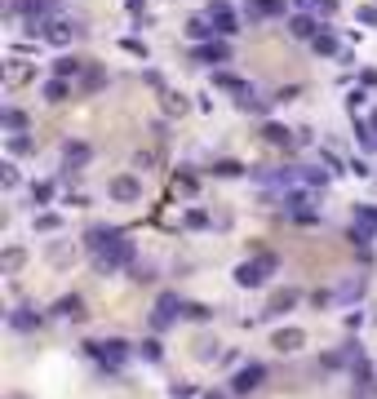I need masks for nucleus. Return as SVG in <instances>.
<instances>
[{"mask_svg":"<svg viewBox=\"0 0 377 399\" xmlns=\"http://www.w3.org/2000/svg\"><path fill=\"white\" fill-rule=\"evenodd\" d=\"M191 355H196V359H213V355H217V337H209V333H200L196 342H191Z\"/></svg>","mask_w":377,"mask_h":399,"instance_id":"nucleus-32","label":"nucleus"},{"mask_svg":"<svg viewBox=\"0 0 377 399\" xmlns=\"http://www.w3.org/2000/svg\"><path fill=\"white\" fill-rule=\"evenodd\" d=\"M351 213H355V217H351V226H360V231H369L377 240V204H355Z\"/></svg>","mask_w":377,"mask_h":399,"instance_id":"nucleus-22","label":"nucleus"},{"mask_svg":"<svg viewBox=\"0 0 377 399\" xmlns=\"http://www.w3.org/2000/svg\"><path fill=\"white\" fill-rule=\"evenodd\" d=\"M120 231L116 226H89V231H84V240H80V249H89V253H98V249H107L116 240Z\"/></svg>","mask_w":377,"mask_h":399,"instance_id":"nucleus-15","label":"nucleus"},{"mask_svg":"<svg viewBox=\"0 0 377 399\" xmlns=\"http://www.w3.org/2000/svg\"><path fill=\"white\" fill-rule=\"evenodd\" d=\"M351 129H355V138H360L364 151H377V129H373L364 116H351Z\"/></svg>","mask_w":377,"mask_h":399,"instance_id":"nucleus-24","label":"nucleus"},{"mask_svg":"<svg viewBox=\"0 0 377 399\" xmlns=\"http://www.w3.org/2000/svg\"><path fill=\"white\" fill-rule=\"evenodd\" d=\"M182 222H187V231H209L213 217L204 213V209H187V217H182Z\"/></svg>","mask_w":377,"mask_h":399,"instance_id":"nucleus-34","label":"nucleus"},{"mask_svg":"<svg viewBox=\"0 0 377 399\" xmlns=\"http://www.w3.org/2000/svg\"><path fill=\"white\" fill-rule=\"evenodd\" d=\"M346 107L355 111V107H364V89H351V98H346Z\"/></svg>","mask_w":377,"mask_h":399,"instance_id":"nucleus-48","label":"nucleus"},{"mask_svg":"<svg viewBox=\"0 0 377 399\" xmlns=\"http://www.w3.org/2000/svg\"><path fill=\"white\" fill-rule=\"evenodd\" d=\"M27 111H18V107H5L0 111V125H5V133H27Z\"/></svg>","mask_w":377,"mask_h":399,"instance_id":"nucleus-26","label":"nucleus"},{"mask_svg":"<svg viewBox=\"0 0 377 399\" xmlns=\"http://www.w3.org/2000/svg\"><path fill=\"white\" fill-rule=\"evenodd\" d=\"M9 329H14V333H36V329H45V311L22 302V306L9 311Z\"/></svg>","mask_w":377,"mask_h":399,"instance_id":"nucleus-9","label":"nucleus"},{"mask_svg":"<svg viewBox=\"0 0 377 399\" xmlns=\"http://www.w3.org/2000/svg\"><path fill=\"white\" fill-rule=\"evenodd\" d=\"M204 14H209V22L217 27V36H222V40L240 31V18H236V9H231L226 0H209V5H204Z\"/></svg>","mask_w":377,"mask_h":399,"instance_id":"nucleus-6","label":"nucleus"},{"mask_svg":"<svg viewBox=\"0 0 377 399\" xmlns=\"http://www.w3.org/2000/svg\"><path fill=\"white\" fill-rule=\"evenodd\" d=\"M174 399H196V386H187V382H174V391H169Z\"/></svg>","mask_w":377,"mask_h":399,"instance_id":"nucleus-45","label":"nucleus"},{"mask_svg":"<svg viewBox=\"0 0 377 399\" xmlns=\"http://www.w3.org/2000/svg\"><path fill=\"white\" fill-rule=\"evenodd\" d=\"M49 262L58 266V271H63V266H71V262H76V249H71V244H58V249L49 253Z\"/></svg>","mask_w":377,"mask_h":399,"instance_id":"nucleus-37","label":"nucleus"},{"mask_svg":"<svg viewBox=\"0 0 377 399\" xmlns=\"http://www.w3.org/2000/svg\"><path fill=\"white\" fill-rule=\"evenodd\" d=\"M138 355L142 359H147V364H160V359H164V346H160V337H142V342H138Z\"/></svg>","mask_w":377,"mask_h":399,"instance_id":"nucleus-29","label":"nucleus"},{"mask_svg":"<svg viewBox=\"0 0 377 399\" xmlns=\"http://www.w3.org/2000/svg\"><path fill=\"white\" fill-rule=\"evenodd\" d=\"M298 182L307 191H324L328 187V169L324 164H307V169H298Z\"/></svg>","mask_w":377,"mask_h":399,"instance_id":"nucleus-21","label":"nucleus"},{"mask_svg":"<svg viewBox=\"0 0 377 399\" xmlns=\"http://www.w3.org/2000/svg\"><path fill=\"white\" fill-rule=\"evenodd\" d=\"M360 80H364V84H369V89H373V84H377V71L369 67V71H364V76H360Z\"/></svg>","mask_w":377,"mask_h":399,"instance_id":"nucleus-50","label":"nucleus"},{"mask_svg":"<svg viewBox=\"0 0 377 399\" xmlns=\"http://www.w3.org/2000/svg\"><path fill=\"white\" fill-rule=\"evenodd\" d=\"M279 213H284L288 222H298V226H320V222H324V213L315 209L311 191H293V187L279 196Z\"/></svg>","mask_w":377,"mask_h":399,"instance_id":"nucleus-2","label":"nucleus"},{"mask_svg":"<svg viewBox=\"0 0 377 399\" xmlns=\"http://www.w3.org/2000/svg\"><path fill=\"white\" fill-rule=\"evenodd\" d=\"M311 49L320 54V58H333L337 54V31L328 27V22H320V31H315V40H311Z\"/></svg>","mask_w":377,"mask_h":399,"instance_id":"nucleus-19","label":"nucleus"},{"mask_svg":"<svg viewBox=\"0 0 377 399\" xmlns=\"http://www.w3.org/2000/svg\"><path fill=\"white\" fill-rule=\"evenodd\" d=\"M107 196H111L116 204H133V200H142V178H133V173H120L107 182Z\"/></svg>","mask_w":377,"mask_h":399,"instance_id":"nucleus-8","label":"nucleus"},{"mask_svg":"<svg viewBox=\"0 0 377 399\" xmlns=\"http://www.w3.org/2000/svg\"><path fill=\"white\" fill-rule=\"evenodd\" d=\"M187 36H191L196 45H204V40H213V36H217V27L209 22V14H196V18L187 22Z\"/></svg>","mask_w":377,"mask_h":399,"instance_id":"nucleus-23","label":"nucleus"},{"mask_svg":"<svg viewBox=\"0 0 377 399\" xmlns=\"http://www.w3.org/2000/svg\"><path fill=\"white\" fill-rule=\"evenodd\" d=\"M236 107H240L245 116H266V102H262V98H253V89H245V93H240V98H236Z\"/></svg>","mask_w":377,"mask_h":399,"instance_id":"nucleus-33","label":"nucleus"},{"mask_svg":"<svg viewBox=\"0 0 377 399\" xmlns=\"http://www.w3.org/2000/svg\"><path fill=\"white\" fill-rule=\"evenodd\" d=\"M107 84V71L102 67H84V76H80V93H98Z\"/></svg>","mask_w":377,"mask_h":399,"instance_id":"nucleus-30","label":"nucleus"},{"mask_svg":"<svg viewBox=\"0 0 377 399\" xmlns=\"http://www.w3.org/2000/svg\"><path fill=\"white\" fill-rule=\"evenodd\" d=\"M178 315H187V302H182L178 293H160L155 306H151V315H147V329L160 337V333H169L178 324Z\"/></svg>","mask_w":377,"mask_h":399,"instance_id":"nucleus-4","label":"nucleus"},{"mask_svg":"<svg viewBox=\"0 0 377 399\" xmlns=\"http://www.w3.org/2000/svg\"><path fill=\"white\" fill-rule=\"evenodd\" d=\"M5 147H9V155H31L36 151V138H31V133H9Z\"/></svg>","mask_w":377,"mask_h":399,"instance_id":"nucleus-31","label":"nucleus"},{"mask_svg":"<svg viewBox=\"0 0 377 399\" xmlns=\"http://www.w3.org/2000/svg\"><path fill=\"white\" fill-rule=\"evenodd\" d=\"M49 315L71 320V324H84V320H89V311H84V297H80V293H63V297L49 306Z\"/></svg>","mask_w":377,"mask_h":399,"instance_id":"nucleus-10","label":"nucleus"},{"mask_svg":"<svg viewBox=\"0 0 377 399\" xmlns=\"http://www.w3.org/2000/svg\"><path fill=\"white\" fill-rule=\"evenodd\" d=\"M129 271H133V280H155V266L151 262H133Z\"/></svg>","mask_w":377,"mask_h":399,"instance_id":"nucleus-44","label":"nucleus"},{"mask_svg":"<svg viewBox=\"0 0 377 399\" xmlns=\"http://www.w3.org/2000/svg\"><path fill=\"white\" fill-rule=\"evenodd\" d=\"M196 58H200V63H226V58H231V45L226 40H204V45H196Z\"/></svg>","mask_w":377,"mask_h":399,"instance_id":"nucleus-18","label":"nucleus"},{"mask_svg":"<svg viewBox=\"0 0 377 399\" xmlns=\"http://www.w3.org/2000/svg\"><path fill=\"white\" fill-rule=\"evenodd\" d=\"M337 9V0H320V14H333Z\"/></svg>","mask_w":377,"mask_h":399,"instance_id":"nucleus-51","label":"nucleus"},{"mask_svg":"<svg viewBox=\"0 0 377 399\" xmlns=\"http://www.w3.org/2000/svg\"><path fill=\"white\" fill-rule=\"evenodd\" d=\"M298 302H302V293H298V288H275V293H271V302H266V311H262V315H266V320H275V315H284V311H293Z\"/></svg>","mask_w":377,"mask_h":399,"instance_id":"nucleus-12","label":"nucleus"},{"mask_svg":"<svg viewBox=\"0 0 377 399\" xmlns=\"http://www.w3.org/2000/svg\"><path fill=\"white\" fill-rule=\"evenodd\" d=\"M298 9H320V0H293Z\"/></svg>","mask_w":377,"mask_h":399,"instance_id":"nucleus-52","label":"nucleus"},{"mask_svg":"<svg viewBox=\"0 0 377 399\" xmlns=\"http://www.w3.org/2000/svg\"><path fill=\"white\" fill-rule=\"evenodd\" d=\"M174 187L182 191V196H196V191H200V182H196L191 173H178V182H174Z\"/></svg>","mask_w":377,"mask_h":399,"instance_id":"nucleus-43","label":"nucleus"},{"mask_svg":"<svg viewBox=\"0 0 377 399\" xmlns=\"http://www.w3.org/2000/svg\"><path fill=\"white\" fill-rule=\"evenodd\" d=\"M369 125H373V129H377V111H373V120H369Z\"/></svg>","mask_w":377,"mask_h":399,"instance_id":"nucleus-54","label":"nucleus"},{"mask_svg":"<svg viewBox=\"0 0 377 399\" xmlns=\"http://www.w3.org/2000/svg\"><path fill=\"white\" fill-rule=\"evenodd\" d=\"M164 111L169 116H182V111H187V98H182V93H164Z\"/></svg>","mask_w":377,"mask_h":399,"instance_id":"nucleus-40","label":"nucleus"},{"mask_svg":"<svg viewBox=\"0 0 377 399\" xmlns=\"http://www.w3.org/2000/svg\"><path fill=\"white\" fill-rule=\"evenodd\" d=\"M40 98L49 102V107H58V102H67V98H71V80H63V76L45 80V84H40Z\"/></svg>","mask_w":377,"mask_h":399,"instance_id":"nucleus-16","label":"nucleus"},{"mask_svg":"<svg viewBox=\"0 0 377 399\" xmlns=\"http://www.w3.org/2000/svg\"><path fill=\"white\" fill-rule=\"evenodd\" d=\"M84 67H89V63H80V58H58V63H54V76H63V80H80V76H84Z\"/></svg>","mask_w":377,"mask_h":399,"instance_id":"nucleus-27","label":"nucleus"},{"mask_svg":"<svg viewBox=\"0 0 377 399\" xmlns=\"http://www.w3.org/2000/svg\"><path fill=\"white\" fill-rule=\"evenodd\" d=\"M0 187H18V169H14V160L0 164Z\"/></svg>","mask_w":377,"mask_h":399,"instance_id":"nucleus-42","label":"nucleus"},{"mask_svg":"<svg viewBox=\"0 0 377 399\" xmlns=\"http://www.w3.org/2000/svg\"><path fill=\"white\" fill-rule=\"evenodd\" d=\"M333 297H337V306H351V302H360L364 297V280H342L333 288Z\"/></svg>","mask_w":377,"mask_h":399,"instance_id":"nucleus-25","label":"nucleus"},{"mask_svg":"<svg viewBox=\"0 0 377 399\" xmlns=\"http://www.w3.org/2000/svg\"><path fill=\"white\" fill-rule=\"evenodd\" d=\"M311 306H315V311H320V306H337L333 288H315V293H311Z\"/></svg>","mask_w":377,"mask_h":399,"instance_id":"nucleus-39","label":"nucleus"},{"mask_svg":"<svg viewBox=\"0 0 377 399\" xmlns=\"http://www.w3.org/2000/svg\"><path fill=\"white\" fill-rule=\"evenodd\" d=\"M187 315L204 324V320H209V306H200V302H187Z\"/></svg>","mask_w":377,"mask_h":399,"instance_id":"nucleus-46","label":"nucleus"},{"mask_svg":"<svg viewBox=\"0 0 377 399\" xmlns=\"http://www.w3.org/2000/svg\"><path fill=\"white\" fill-rule=\"evenodd\" d=\"M258 138L266 142V147H288V142H293V138H298V133H293V129H284V125H275V120H266V125H262V133H258Z\"/></svg>","mask_w":377,"mask_h":399,"instance_id":"nucleus-17","label":"nucleus"},{"mask_svg":"<svg viewBox=\"0 0 377 399\" xmlns=\"http://www.w3.org/2000/svg\"><path fill=\"white\" fill-rule=\"evenodd\" d=\"M284 14V0H245V18L249 22H266Z\"/></svg>","mask_w":377,"mask_h":399,"instance_id":"nucleus-14","label":"nucleus"},{"mask_svg":"<svg viewBox=\"0 0 377 399\" xmlns=\"http://www.w3.org/2000/svg\"><path fill=\"white\" fill-rule=\"evenodd\" d=\"M133 262H138V244H133L129 235H116L107 249H98V253H93V266H98L102 275L120 271V266H133Z\"/></svg>","mask_w":377,"mask_h":399,"instance_id":"nucleus-3","label":"nucleus"},{"mask_svg":"<svg viewBox=\"0 0 377 399\" xmlns=\"http://www.w3.org/2000/svg\"><path fill=\"white\" fill-rule=\"evenodd\" d=\"M315 31H320V22H315V18H307V14H293V18H288V36H293V40H315Z\"/></svg>","mask_w":377,"mask_h":399,"instance_id":"nucleus-20","label":"nucleus"},{"mask_svg":"<svg viewBox=\"0 0 377 399\" xmlns=\"http://www.w3.org/2000/svg\"><path fill=\"white\" fill-rule=\"evenodd\" d=\"M213 84H217V89H226V93H236V98H240V93L249 89V84L240 80L236 71H213Z\"/></svg>","mask_w":377,"mask_h":399,"instance_id":"nucleus-28","label":"nucleus"},{"mask_svg":"<svg viewBox=\"0 0 377 399\" xmlns=\"http://www.w3.org/2000/svg\"><path fill=\"white\" fill-rule=\"evenodd\" d=\"M360 22H377V5H364L360 9Z\"/></svg>","mask_w":377,"mask_h":399,"instance_id":"nucleus-49","label":"nucleus"},{"mask_svg":"<svg viewBox=\"0 0 377 399\" xmlns=\"http://www.w3.org/2000/svg\"><path fill=\"white\" fill-rule=\"evenodd\" d=\"M89 160H93V147H89V142H80V138L63 142V169H84Z\"/></svg>","mask_w":377,"mask_h":399,"instance_id":"nucleus-13","label":"nucleus"},{"mask_svg":"<svg viewBox=\"0 0 377 399\" xmlns=\"http://www.w3.org/2000/svg\"><path fill=\"white\" fill-rule=\"evenodd\" d=\"M275 271H279V258H275V253H266V249H258L249 262L236 266V284H240V288H262Z\"/></svg>","mask_w":377,"mask_h":399,"instance_id":"nucleus-1","label":"nucleus"},{"mask_svg":"<svg viewBox=\"0 0 377 399\" xmlns=\"http://www.w3.org/2000/svg\"><path fill=\"white\" fill-rule=\"evenodd\" d=\"M271 346L279 350V355H298V350H307V333H302V329H275Z\"/></svg>","mask_w":377,"mask_h":399,"instance_id":"nucleus-11","label":"nucleus"},{"mask_svg":"<svg viewBox=\"0 0 377 399\" xmlns=\"http://www.w3.org/2000/svg\"><path fill=\"white\" fill-rule=\"evenodd\" d=\"M0 266H5V271L14 275V271H22V266H27V253H22L18 244H14V249H5V262H0Z\"/></svg>","mask_w":377,"mask_h":399,"instance_id":"nucleus-35","label":"nucleus"},{"mask_svg":"<svg viewBox=\"0 0 377 399\" xmlns=\"http://www.w3.org/2000/svg\"><path fill=\"white\" fill-rule=\"evenodd\" d=\"M213 173L217 178H240V173H245V164H240V160H213Z\"/></svg>","mask_w":377,"mask_h":399,"instance_id":"nucleus-36","label":"nucleus"},{"mask_svg":"<svg viewBox=\"0 0 377 399\" xmlns=\"http://www.w3.org/2000/svg\"><path fill=\"white\" fill-rule=\"evenodd\" d=\"M58 226H63V217H58V213H40V217H36V231H58Z\"/></svg>","mask_w":377,"mask_h":399,"instance_id":"nucleus-41","label":"nucleus"},{"mask_svg":"<svg viewBox=\"0 0 377 399\" xmlns=\"http://www.w3.org/2000/svg\"><path fill=\"white\" fill-rule=\"evenodd\" d=\"M133 350H138V346H129L125 337H102V342H89V346H84V355H93V359L107 364V368H120Z\"/></svg>","mask_w":377,"mask_h":399,"instance_id":"nucleus-5","label":"nucleus"},{"mask_svg":"<svg viewBox=\"0 0 377 399\" xmlns=\"http://www.w3.org/2000/svg\"><path fill=\"white\" fill-rule=\"evenodd\" d=\"M262 382H266V368L262 364H245L236 373V377H231V395H253V391H262Z\"/></svg>","mask_w":377,"mask_h":399,"instance_id":"nucleus-7","label":"nucleus"},{"mask_svg":"<svg viewBox=\"0 0 377 399\" xmlns=\"http://www.w3.org/2000/svg\"><path fill=\"white\" fill-rule=\"evenodd\" d=\"M5 80H9V84H22V80H27V67H18V63H14V67H9V76H5Z\"/></svg>","mask_w":377,"mask_h":399,"instance_id":"nucleus-47","label":"nucleus"},{"mask_svg":"<svg viewBox=\"0 0 377 399\" xmlns=\"http://www.w3.org/2000/svg\"><path fill=\"white\" fill-rule=\"evenodd\" d=\"M204 399H226V395H217V391H213V395H204Z\"/></svg>","mask_w":377,"mask_h":399,"instance_id":"nucleus-53","label":"nucleus"},{"mask_svg":"<svg viewBox=\"0 0 377 399\" xmlns=\"http://www.w3.org/2000/svg\"><path fill=\"white\" fill-rule=\"evenodd\" d=\"M54 200V182H36L31 187V204H49Z\"/></svg>","mask_w":377,"mask_h":399,"instance_id":"nucleus-38","label":"nucleus"}]
</instances>
